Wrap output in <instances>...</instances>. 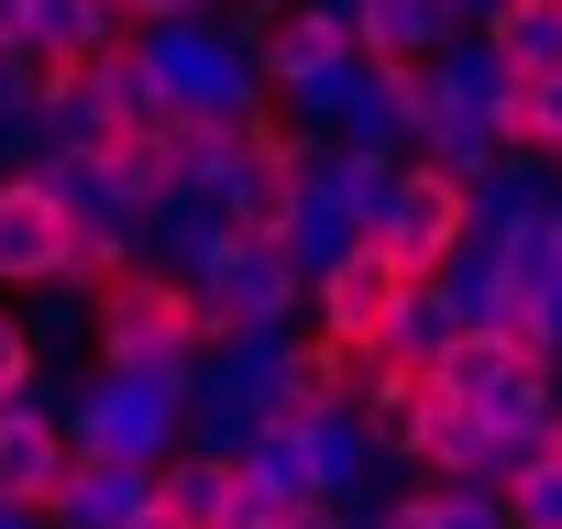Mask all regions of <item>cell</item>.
<instances>
[{"mask_svg":"<svg viewBox=\"0 0 562 529\" xmlns=\"http://www.w3.org/2000/svg\"><path fill=\"white\" fill-rule=\"evenodd\" d=\"M133 45H144L166 111H188V122H265V111H276L265 56H254V45H265V12H177V23H133Z\"/></svg>","mask_w":562,"mask_h":529,"instance_id":"obj_1","label":"cell"},{"mask_svg":"<svg viewBox=\"0 0 562 529\" xmlns=\"http://www.w3.org/2000/svg\"><path fill=\"white\" fill-rule=\"evenodd\" d=\"M210 342H221V309L177 277V264L133 254L122 277L100 288V331H89V353H100V364H155V375H188Z\"/></svg>","mask_w":562,"mask_h":529,"instance_id":"obj_2","label":"cell"},{"mask_svg":"<svg viewBox=\"0 0 562 529\" xmlns=\"http://www.w3.org/2000/svg\"><path fill=\"white\" fill-rule=\"evenodd\" d=\"M430 386L452 408H474L485 430H540V441H551V408H562V364L529 353L518 331H452L441 364H430Z\"/></svg>","mask_w":562,"mask_h":529,"instance_id":"obj_3","label":"cell"},{"mask_svg":"<svg viewBox=\"0 0 562 529\" xmlns=\"http://www.w3.org/2000/svg\"><path fill=\"white\" fill-rule=\"evenodd\" d=\"M78 452H122V463H166L188 441V375L155 364H89V386L67 397Z\"/></svg>","mask_w":562,"mask_h":529,"instance_id":"obj_4","label":"cell"},{"mask_svg":"<svg viewBox=\"0 0 562 529\" xmlns=\"http://www.w3.org/2000/svg\"><path fill=\"white\" fill-rule=\"evenodd\" d=\"M463 232H474V188H463L452 166H430V155H397V177H386V199H375V232H364V243H386V264L430 277V264H441Z\"/></svg>","mask_w":562,"mask_h":529,"instance_id":"obj_5","label":"cell"},{"mask_svg":"<svg viewBox=\"0 0 562 529\" xmlns=\"http://www.w3.org/2000/svg\"><path fill=\"white\" fill-rule=\"evenodd\" d=\"M78 264V210L56 199V177L45 166H0V288H45V277H67Z\"/></svg>","mask_w":562,"mask_h":529,"instance_id":"obj_6","label":"cell"},{"mask_svg":"<svg viewBox=\"0 0 562 529\" xmlns=\"http://www.w3.org/2000/svg\"><path fill=\"white\" fill-rule=\"evenodd\" d=\"M199 299L221 309V331H243V320H276V331H310V264L288 254V232H243V243L221 254V277H210Z\"/></svg>","mask_w":562,"mask_h":529,"instance_id":"obj_7","label":"cell"},{"mask_svg":"<svg viewBox=\"0 0 562 529\" xmlns=\"http://www.w3.org/2000/svg\"><path fill=\"white\" fill-rule=\"evenodd\" d=\"M419 111H430V89H419V56H353V78H342V144H364V155H419Z\"/></svg>","mask_w":562,"mask_h":529,"instance_id":"obj_8","label":"cell"},{"mask_svg":"<svg viewBox=\"0 0 562 529\" xmlns=\"http://www.w3.org/2000/svg\"><path fill=\"white\" fill-rule=\"evenodd\" d=\"M397 288H408V264H386V243H353L342 264H321V277H310V320H321L331 342L375 353L386 320H397Z\"/></svg>","mask_w":562,"mask_h":529,"instance_id":"obj_9","label":"cell"},{"mask_svg":"<svg viewBox=\"0 0 562 529\" xmlns=\"http://www.w3.org/2000/svg\"><path fill=\"white\" fill-rule=\"evenodd\" d=\"M265 89L288 100V89H331V78H353V23L342 12H321V0H288V12H265Z\"/></svg>","mask_w":562,"mask_h":529,"instance_id":"obj_10","label":"cell"},{"mask_svg":"<svg viewBox=\"0 0 562 529\" xmlns=\"http://www.w3.org/2000/svg\"><path fill=\"white\" fill-rule=\"evenodd\" d=\"M67 463H78V430H67V408H45L34 386H12V397H0V496L56 507Z\"/></svg>","mask_w":562,"mask_h":529,"instance_id":"obj_11","label":"cell"},{"mask_svg":"<svg viewBox=\"0 0 562 529\" xmlns=\"http://www.w3.org/2000/svg\"><path fill=\"white\" fill-rule=\"evenodd\" d=\"M232 243H243V232L221 221V199H210V188H155V210H144V254H155V264H177L188 288H210Z\"/></svg>","mask_w":562,"mask_h":529,"instance_id":"obj_12","label":"cell"},{"mask_svg":"<svg viewBox=\"0 0 562 529\" xmlns=\"http://www.w3.org/2000/svg\"><path fill=\"white\" fill-rule=\"evenodd\" d=\"M386 474H419V419H430V364H397V353H364V386H353Z\"/></svg>","mask_w":562,"mask_h":529,"instance_id":"obj_13","label":"cell"},{"mask_svg":"<svg viewBox=\"0 0 562 529\" xmlns=\"http://www.w3.org/2000/svg\"><path fill=\"white\" fill-rule=\"evenodd\" d=\"M144 507H155V463H122V452H78L56 485V529H133Z\"/></svg>","mask_w":562,"mask_h":529,"instance_id":"obj_14","label":"cell"},{"mask_svg":"<svg viewBox=\"0 0 562 529\" xmlns=\"http://www.w3.org/2000/svg\"><path fill=\"white\" fill-rule=\"evenodd\" d=\"M551 199H562V155H529V144H507V155L474 177V232H485V243H507V232H518V221H540Z\"/></svg>","mask_w":562,"mask_h":529,"instance_id":"obj_15","label":"cell"},{"mask_svg":"<svg viewBox=\"0 0 562 529\" xmlns=\"http://www.w3.org/2000/svg\"><path fill=\"white\" fill-rule=\"evenodd\" d=\"M430 288L452 299V320H463V331H507V309H518V299H507V254H496L485 232H463V243L430 264Z\"/></svg>","mask_w":562,"mask_h":529,"instance_id":"obj_16","label":"cell"},{"mask_svg":"<svg viewBox=\"0 0 562 529\" xmlns=\"http://www.w3.org/2000/svg\"><path fill=\"white\" fill-rule=\"evenodd\" d=\"M133 34V12L122 0H34V23H23V45L45 56V67H78V56H111Z\"/></svg>","mask_w":562,"mask_h":529,"instance_id":"obj_17","label":"cell"},{"mask_svg":"<svg viewBox=\"0 0 562 529\" xmlns=\"http://www.w3.org/2000/svg\"><path fill=\"white\" fill-rule=\"evenodd\" d=\"M463 23L441 12V0H364V12H353V45L364 56H441Z\"/></svg>","mask_w":562,"mask_h":529,"instance_id":"obj_18","label":"cell"},{"mask_svg":"<svg viewBox=\"0 0 562 529\" xmlns=\"http://www.w3.org/2000/svg\"><path fill=\"white\" fill-rule=\"evenodd\" d=\"M463 320H452V299L430 288V277H408L397 288V320H386V342L375 353H397V364H441V342H452Z\"/></svg>","mask_w":562,"mask_h":529,"instance_id":"obj_19","label":"cell"},{"mask_svg":"<svg viewBox=\"0 0 562 529\" xmlns=\"http://www.w3.org/2000/svg\"><path fill=\"white\" fill-rule=\"evenodd\" d=\"M408 496H419L430 529H518L507 518V485H474V474H408Z\"/></svg>","mask_w":562,"mask_h":529,"instance_id":"obj_20","label":"cell"},{"mask_svg":"<svg viewBox=\"0 0 562 529\" xmlns=\"http://www.w3.org/2000/svg\"><path fill=\"white\" fill-rule=\"evenodd\" d=\"M485 45H496L507 67H551V56H562V0H496V12H485Z\"/></svg>","mask_w":562,"mask_h":529,"instance_id":"obj_21","label":"cell"},{"mask_svg":"<svg viewBox=\"0 0 562 529\" xmlns=\"http://www.w3.org/2000/svg\"><path fill=\"white\" fill-rule=\"evenodd\" d=\"M23 320H34V342H45V353H67V342H89V331H100V288L45 277V288H23Z\"/></svg>","mask_w":562,"mask_h":529,"instance_id":"obj_22","label":"cell"},{"mask_svg":"<svg viewBox=\"0 0 562 529\" xmlns=\"http://www.w3.org/2000/svg\"><path fill=\"white\" fill-rule=\"evenodd\" d=\"M507 144L562 155V56H551V67H518V89H507Z\"/></svg>","mask_w":562,"mask_h":529,"instance_id":"obj_23","label":"cell"},{"mask_svg":"<svg viewBox=\"0 0 562 529\" xmlns=\"http://www.w3.org/2000/svg\"><path fill=\"white\" fill-rule=\"evenodd\" d=\"M507 518H518V529H562V452H529V463L507 474Z\"/></svg>","mask_w":562,"mask_h":529,"instance_id":"obj_24","label":"cell"},{"mask_svg":"<svg viewBox=\"0 0 562 529\" xmlns=\"http://www.w3.org/2000/svg\"><path fill=\"white\" fill-rule=\"evenodd\" d=\"M288 518H299V496H276L265 474H243V463H232V496H221V529H288Z\"/></svg>","mask_w":562,"mask_h":529,"instance_id":"obj_25","label":"cell"},{"mask_svg":"<svg viewBox=\"0 0 562 529\" xmlns=\"http://www.w3.org/2000/svg\"><path fill=\"white\" fill-rule=\"evenodd\" d=\"M34 364H45V342H34V320H23V309H0V397H12V386H23Z\"/></svg>","mask_w":562,"mask_h":529,"instance_id":"obj_26","label":"cell"},{"mask_svg":"<svg viewBox=\"0 0 562 529\" xmlns=\"http://www.w3.org/2000/svg\"><path fill=\"white\" fill-rule=\"evenodd\" d=\"M353 529H430V518H419V496H375Z\"/></svg>","mask_w":562,"mask_h":529,"instance_id":"obj_27","label":"cell"},{"mask_svg":"<svg viewBox=\"0 0 562 529\" xmlns=\"http://www.w3.org/2000/svg\"><path fill=\"white\" fill-rule=\"evenodd\" d=\"M133 23H177V12H221V0H122Z\"/></svg>","mask_w":562,"mask_h":529,"instance_id":"obj_28","label":"cell"},{"mask_svg":"<svg viewBox=\"0 0 562 529\" xmlns=\"http://www.w3.org/2000/svg\"><path fill=\"white\" fill-rule=\"evenodd\" d=\"M0 529H56V507H23V496H0Z\"/></svg>","mask_w":562,"mask_h":529,"instance_id":"obj_29","label":"cell"},{"mask_svg":"<svg viewBox=\"0 0 562 529\" xmlns=\"http://www.w3.org/2000/svg\"><path fill=\"white\" fill-rule=\"evenodd\" d=\"M23 23H34V0H0V45H23Z\"/></svg>","mask_w":562,"mask_h":529,"instance_id":"obj_30","label":"cell"},{"mask_svg":"<svg viewBox=\"0 0 562 529\" xmlns=\"http://www.w3.org/2000/svg\"><path fill=\"white\" fill-rule=\"evenodd\" d=\"M288 529H353V518H342V507H299Z\"/></svg>","mask_w":562,"mask_h":529,"instance_id":"obj_31","label":"cell"},{"mask_svg":"<svg viewBox=\"0 0 562 529\" xmlns=\"http://www.w3.org/2000/svg\"><path fill=\"white\" fill-rule=\"evenodd\" d=\"M441 12H452V23H485V12H496V0H441Z\"/></svg>","mask_w":562,"mask_h":529,"instance_id":"obj_32","label":"cell"},{"mask_svg":"<svg viewBox=\"0 0 562 529\" xmlns=\"http://www.w3.org/2000/svg\"><path fill=\"white\" fill-rule=\"evenodd\" d=\"M133 529H188V518H177V507H144V518H133Z\"/></svg>","mask_w":562,"mask_h":529,"instance_id":"obj_33","label":"cell"},{"mask_svg":"<svg viewBox=\"0 0 562 529\" xmlns=\"http://www.w3.org/2000/svg\"><path fill=\"white\" fill-rule=\"evenodd\" d=\"M0 166H23V133H12V122H0Z\"/></svg>","mask_w":562,"mask_h":529,"instance_id":"obj_34","label":"cell"},{"mask_svg":"<svg viewBox=\"0 0 562 529\" xmlns=\"http://www.w3.org/2000/svg\"><path fill=\"white\" fill-rule=\"evenodd\" d=\"M243 12H288V0H243Z\"/></svg>","mask_w":562,"mask_h":529,"instance_id":"obj_35","label":"cell"},{"mask_svg":"<svg viewBox=\"0 0 562 529\" xmlns=\"http://www.w3.org/2000/svg\"><path fill=\"white\" fill-rule=\"evenodd\" d=\"M551 452H562V408H551Z\"/></svg>","mask_w":562,"mask_h":529,"instance_id":"obj_36","label":"cell"}]
</instances>
